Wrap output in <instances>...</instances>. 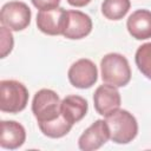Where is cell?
Returning a JSON list of instances; mask_svg holds the SVG:
<instances>
[{
	"instance_id": "cell-5",
	"label": "cell",
	"mask_w": 151,
	"mask_h": 151,
	"mask_svg": "<svg viewBox=\"0 0 151 151\" xmlns=\"http://www.w3.org/2000/svg\"><path fill=\"white\" fill-rule=\"evenodd\" d=\"M31 9L21 1H9L5 4L0 12L1 24L12 31H22L31 22Z\"/></svg>"
},
{
	"instance_id": "cell-3",
	"label": "cell",
	"mask_w": 151,
	"mask_h": 151,
	"mask_svg": "<svg viewBox=\"0 0 151 151\" xmlns=\"http://www.w3.org/2000/svg\"><path fill=\"white\" fill-rule=\"evenodd\" d=\"M28 103V91L17 80L0 81V110L8 113L22 111Z\"/></svg>"
},
{
	"instance_id": "cell-7",
	"label": "cell",
	"mask_w": 151,
	"mask_h": 151,
	"mask_svg": "<svg viewBox=\"0 0 151 151\" xmlns=\"http://www.w3.org/2000/svg\"><path fill=\"white\" fill-rule=\"evenodd\" d=\"M70 83L78 88H88L98 79V70L90 59H79L73 63L68 70Z\"/></svg>"
},
{
	"instance_id": "cell-16",
	"label": "cell",
	"mask_w": 151,
	"mask_h": 151,
	"mask_svg": "<svg viewBox=\"0 0 151 151\" xmlns=\"http://www.w3.org/2000/svg\"><path fill=\"white\" fill-rule=\"evenodd\" d=\"M134 60L138 70L147 79H151V42L143 44L138 47Z\"/></svg>"
},
{
	"instance_id": "cell-14",
	"label": "cell",
	"mask_w": 151,
	"mask_h": 151,
	"mask_svg": "<svg viewBox=\"0 0 151 151\" xmlns=\"http://www.w3.org/2000/svg\"><path fill=\"white\" fill-rule=\"evenodd\" d=\"M130 7V0H104L101 13L109 20H120L126 15Z\"/></svg>"
},
{
	"instance_id": "cell-11",
	"label": "cell",
	"mask_w": 151,
	"mask_h": 151,
	"mask_svg": "<svg viewBox=\"0 0 151 151\" xmlns=\"http://www.w3.org/2000/svg\"><path fill=\"white\" fill-rule=\"evenodd\" d=\"M126 27L132 38L145 40L151 38V12L147 9H137L127 19Z\"/></svg>"
},
{
	"instance_id": "cell-15",
	"label": "cell",
	"mask_w": 151,
	"mask_h": 151,
	"mask_svg": "<svg viewBox=\"0 0 151 151\" xmlns=\"http://www.w3.org/2000/svg\"><path fill=\"white\" fill-rule=\"evenodd\" d=\"M38 125H39L40 131L45 136H47L50 138H60V137H64L65 134H67L71 131V129L73 126L72 124H70L63 117V114L59 118H57V119H54L52 122L38 123Z\"/></svg>"
},
{
	"instance_id": "cell-2",
	"label": "cell",
	"mask_w": 151,
	"mask_h": 151,
	"mask_svg": "<svg viewBox=\"0 0 151 151\" xmlns=\"http://www.w3.org/2000/svg\"><path fill=\"white\" fill-rule=\"evenodd\" d=\"M101 79L106 84L123 87L131 79V68L127 59L119 53H109L100 61Z\"/></svg>"
},
{
	"instance_id": "cell-17",
	"label": "cell",
	"mask_w": 151,
	"mask_h": 151,
	"mask_svg": "<svg viewBox=\"0 0 151 151\" xmlns=\"http://www.w3.org/2000/svg\"><path fill=\"white\" fill-rule=\"evenodd\" d=\"M1 58H5L13 48V37L9 29L5 26L1 27Z\"/></svg>"
},
{
	"instance_id": "cell-19",
	"label": "cell",
	"mask_w": 151,
	"mask_h": 151,
	"mask_svg": "<svg viewBox=\"0 0 151 151\" xmlns=\"http://www.w3.org/2000/svg\"><path fill=\"white\" fill-rule=\"evenodd\" d=\"M90 1L91 0H67V2L74 7H84L87 4H90Z\"/></svg>"
},
{
	"instance_id": "cell-1",
	"label": "cell",
	"mask_w": 151,
	"mask_h": 151,
	"mask_svg": "<svg viewBox=\"0 0 151 151\" xmlns=\"http://www.w3.org/2000/svg\"><path fill=\"white\" fill-rule=\"evenodd\" d=\"M105 122L110 129V139L117 144H127L132 142L138 133L136 118L126 110H116L106 116Z\"/></svg>"
},
{
	"instance_id": "cell-13",
	"label": "cell",
	"mask_w": 151,
	"mask_h": 151,
	"mask_svg": "<svg viewBox=\"0 0 151 151\" xmlns=\"http://www.w3.org/2000/svg\"><path fill=\"white\" fill-rule=\"evenodd\" d=\"M88 105L86 99L80 96L71 94L61 100V114L72 125L85 117Z\"/></svg>"
},
{
	"instance_id": "cell-6",
	"label": "cell",
	"mask_w": 151,
	"mask_h": 151,
	"mask_svg": "<svg viewBox=\"0 0 151 151\" xmlns=\"http://www.w3.org/2000/svg\"><path fill=\"white\" fill-rule=\"evenodd\" d=\"M67 24V11L63 7L39 11L37 14L38 28L48 35H60Z\"/></svg>"
},
{
	"instance_id": "cell-18",
	"label": "cell",
	"mask_w": 151,
	"mask_h": 151,
	"mask_svg": "<svg viewBox=\"0 0 151 151\" xmlns=\"http://www.w3.org/2000/svg\"><path fill=\"white\" fill-rule=\"evenodd\" d=\"M33 6L40 11L42 9H51L58 7L60 0H31Z\"/></svg>"
},
{
	"instance_id": "cell-4",
	"label": "cell",
	"mask_w": 151,
	"mask_h": 151,
	"mask_svg": "<svg viewBox=\"0 0 151 151\" xmlns=\"http://www.w3.org/2000/svg\"><path fill=\"white\" fill-rule=\"evenodd\" d=\"M32 112L38 123L52 122L61 116V101L59 96L48 88H42L34 94Z\"/></svg>"
},
{
	"instance_id": "cell-9",
	"label": "cell",
	"mask_w": 151,
	"mask_h": 151,
	"mask_svg": "<svg viewBox=\"0 0 151 151\" xmlns=\"http://www.w3.org/2000/svg\"><path fill=\"white\" fill-rule=\"evenodd\" d=\"M93 103L96 111L106 117L120 107L122 98L116 86L105 84L97 87L93 94Z\"/></svg>"
},
{
	"instance_id": "cell-8",
	"label": "cell",
	"mask_w": 151,
	"mask_h": 151,
	"mask_svg": "<svg viewBox=\"0 0 151 151\" xmlns=\"http://www.w3.org/2000/svg\"><path fill=\"white\" fill-rule=\"evenodd\" d=\"M110 139V129L105 120L98 119L88 126L79 137L78 145L80 150L93 151L103 146Z\"/></svg>"
},
{
	"instance_id": "cell-12",
	"label": "cell",
	"mask_w": 151,
	"mask_h": 151,
	"mask_svg": "<svg viewBox=\"0 0 151 151\" xmlns=\"http://www.w3.org/2000/svg\"><path fill=\"white\" fill-rule=\"evenodd\" d=\"M26 139V131L21 124L14 120L1 122L0 145L4 149L14 150L20 147Z\"/></svg>"
},
{
	"instance_id": "cell-10",
	"label": "cell",
	"mask_w": 151,
	"mask_h": 151,
	"mask_svg": "<svg viewBox=\"0 0 151 151\" xmlns=\"http://www.w3.org/2000/svg\"><path fill=\"white\" fill-rule=\"evenodd\" d=\"M92 31L91 18L80 11H67V24L63 35L67 39H83Z\"/></svg>"
}]
</instances>
